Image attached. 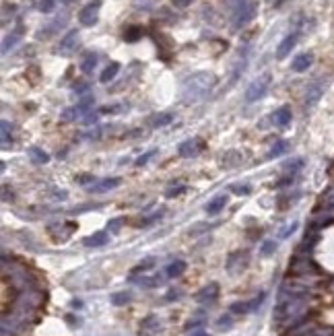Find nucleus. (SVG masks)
I'll return each mask as SVG.
<instances>
[{
  "instance_id": "18",
  "label": "nucleus",
  "mask_w": 334,
  "mask_h": 336,
  "mask_svg": "<svg viewBox=\"0 0 334 336\" xmlns=\"http://www.w3.org/2000/svg\"><path fill=\"white\" fill-rule=\"evenodd\" d=\"M107 242H109L107 231H97V233H93V235H89V237L85 239V246H89V248H101V246H105Z\"/></svg>"
},
{
  "instance_id": "17",
  "label": "nucleus",
  "mask_w": 334,
  "mask_h": 336,
  "mask_svg": "<svg viewBox=\"0 0 334 336\" xmlns=\"http://www.w3.org/2000/svg\"><path fill=\"white\" fill-rule=\"evenodd\" d=\"M291 118H293V116H291V109H289L287 105H285V107H281V109H276L274 114H272L274 124H276V126H283V128L291 124Z\"/></svg>"
},
{
  "instance_id": "30",
  "label": "nucleus",
  "mask_w": 334,
  "mask_h": 336,
  "mask_svg": "<svg viewBox=\"0 0 334 336\" xmlns=\"http://www.w3.org/2000/svg\"><path fill=\"white\" fill-rule=\"evenodd\" d=\"M155 266V258H147L145 262H140L134 270H132V274H136V272H145V270H149V268H153Z\"/></svg>"
},
{
  "instance_id": "34",
  "label": "nucleus",
  "mask_w": 334,
  "mask_h": 336,
  "mask_svg": "<svg viewBox=\"0 0 334 336\" xmlns=\"http://www.w3.org/2000/svg\"><path fill=\"white\" fill-rule=\"evenodd\" d=\"M231 190H233V192H235L237 196H248V194L252 192V188H250L248 184H242V186H233Z\"/></svg>"
},
{
  "instance_id": "2",
  "label": "nucleus",
  "mask_w": 334,
  "mask_h": 336,
  "mask_svg": "<svg viewBox=\"0 0 334 336\" xmlns=\"http://www.w3.org/2000/svg\"><path fill=\"white\" fill-rule=\"evenodd\" d=\"M258 13V5L254 3V0H242V3L237 5L235 13H233V27L235 29H242L246 27Z\"/></svg>"
},
{
  "instance_id": "46",
  "label": "nucleus",
  "mask_w": 334,
  "mask_h": 336,
  "mask_svg": "<svg viewBox=\"0 0 334 336\" xmlns=\"http://www.w3.org/2000/svg\"><path fill=\"white\" fill-rule=\"evenodd\" d=\"M62 5H70V3H75V0H60Z\"/></svg>"
},
{
  "instance_id": "28",
  "label": "nucleus",
  "mask_w": 334,
  "mask_h": 336,
  "mask_svg": "<svg viewBox=\"0 0 334 336\" xmlns=\"http://www.w3.org/2000/svg\"><path fill=\"white\" fill-rule=\"evenodd\" d=\"M285 151H287V142H285V140L276 142V145L270 149V153H268V159H272V157H278V155H283Z\"/></svg>"
},
{
  "instance_id": "41",
  "label": "nucleus",
  "mask_w": 334,
  "mask_h": 336,
  "mask_svg": "<svg viewBox=\"0 0 334 336\" xmlns=\"http://www.w3.org/2000/svg\"><path fill=\"white\" fill-rule=\"evenodd\" d=\"M231 326V318H221L219 320V328H229Z\"/></svg>"
},
{
  "instance_id": "3",
  "label": "nucleus",
  "mask_w": 334,
  "mask_h": 336,
  "mask_svg": "<svg viewBox=\"0 0 334 336\" xmlns=\"http://www.w3.org/2000/svg\"><path fill=\"white\" fill-rule=\"evenodd\" d=\"M268 87H270V75H262V77H258V79L252 81L250 87L246 89V101H248V103H254V101L262 99V97L266 95Z\"/></svg>"
},
{
  "instance_id": "1",
  "label": "nucleus",
  "mask_w": 334,
  "mask_h": 336,
  "mask_svg": "<svg viewBox=\"0 0 334 336\" xmlns=\"http://www.w3.org/2000/svg\"><path fill=\"white\" fill-rule=\"evenodd\" d=\"M217 85V77L210 73H196L184 81V97L190 101H196L204 97L212 87Z\"/></svg>"
},
{
  "instance_id": "6",
  "label": "nucleus",
  "mask_w": 334,
  "mask_h": 336,
  "mask_svg": "<svg viewBox=\"0 0 334 336\" xmlns=\"http://www.w3.org/2000/svg\"><path fill=\"white\" fill-rule=\"evenodd\" d=\"M326 85H328V79H318V81H314V83L307 87V93H305V107H314V105L320 101V97H322Z\"/></svg>"
},
{
  "instance_id": "11",
  "label": "nucleus",
  "mask_w": 334,
  "mask_h": 336,
  "mask_svg": "<svg viewBox=\"0 0 334 336\" xmlns=\"http://www.w3.org/2000/svg\"><path fill=\"white\" fill-rule=\"evenodd\" d=\"M297 33H291V35H287L281 43H278V47H276V58L278 60H283V58H287V56L291 54V50L297 45Z\"/></svg>"
},
{
  "instance_id": "4",
  "label": "nucleus",
  "mask_w": 334,
  "mask_h": 336,
  "mask_svg": "<svg viewBox=\"0 0 334 336\" xmlns=\"http://www.w3.org/2000/svg\"><path fill=\"white\" fill-rule=\"evenodd\" d=\"M99 9H101V0H93V3H89L81 13H79V21L81 25L85 27H93L99 19Z\"/></svg>"
},
{
  "instance_id": "25",
  "label": "nucleus",
  "mask_w": 334,
  "mask_h": 336,
  "mask_svg": "<svg viewBox=\"0 0 334 336\" xmlns=\"http://www.w3.org/2000/svg\"><path fill=\"white\" fill-rule=\"evenodd\" d=\"M172 120H174L172 114H157V116H153L151 124H153V128H163L167 124H172Z\"/></svg>"
},
{
  "instance_id": "14",
  "label": "nucleus",
  "mask_w": 334,
  "mask_h": 336,
  "mask_svg": "<svg viewBox=\"0 0 334 336\" xmlns=\"http://www.w3.org/2000/svg\"><path fill=\"white\" fill-rule=\"evenodd\" d=\"M312 62H314V54H312V52H303V54L295 56V60H293L291 68H293L295 73H305V70L312 66Z\"/></svg>"
},
{
  "instance_id": "27",
  "label": "nucleus",
  "mask_w": 334,
  "mask_h": 336,
  "mask_svg": "<svg viewBox=\"0 0 334 336\" xmlns=\"http://www.w3.org/2000/svg\"><path fill=\"white\" fill-rule=\"evenodd\" d=\"M9 142H13V136H11V124L7 120H3V147L7 149Z\"/></svg>"
},
{
  "instance_id": "8",
  "label": "nucleus",
  "mask_w": 334,
  "mask_h": 336,
  "mask_svg": "<svg viewBox=\"0 0 334 336\" xmlns=\"http://www.w3.org/2000/svg\"><path fill=\"white\" fill-rule=\"evenodd\" d=\"M202 151H204V142H202V138H188V140H184V142L178 147L180 157H186V159L196 157V155L202 153Z\"/></svg>"
},
{
  "instance_id": "20",
  "label": "nucleus",
  "mask_w": 334,
  "mask_h": 336,
  "mask_svg": "<svg viewBox=\"0 0 334 336\" xmlns=\"http://www.w3.org/2000/svg\"><path fill=\"white\" fill-rule=\"evenodd\" d=\"M120 186V180L118 178H107V180H101L99 184H95V186H91L89 190L91 192H107V190H114V188H118Z\"/></svg>"
},
{
  "instance_id": "39",
  "label": "nucleus",
  "mask_w": 334,
  "mask_h": 336,
  "mask_svg": "<svg viewBox=\"0 0 334 336\" xmlns=\"http://www.w3.org/2000/svg\"><path fill=\"white\" fill-rule=\"evenodd\" d=\"M120 111V105H111V107H101V114H116Z\"/></svg>"
},
{
  "instance_id": "12",
  "label": "nucleus",
  "mask_w": 334,
  "mask_h": 336,
  "mask_svg": "<svg viewBox=\"0 0 334 336\" xmlns=\"http://www.w3.org/2000/svg\"><path fill=\"white\" fill-rule=\"evenodd\" d=\"M217 297H219V285L217 283H210V285L202 287L196 293V301L198 303H212V301H217Z\"/></svg>"
},
{
  "instance_id": "35",
  "label": "nucleus",
  "mask_w": 334,
  "mask_h": 336,
  "mask_svg": "<svg viewBox=\"0 0 334 336\" xmlns=\"http://www.w3.org/2000/svg\"><path fill=\"white\" fill-rule=\"evenodd\" d=\"M186 192V186H178V188H170L165 192V196L167 198H174V196H180V194H184Z\"/></svg>"
},
{
  "instance_id": "42",
  "label": "nucleus",
  "mask_w": 334,
  "mask_h": 336,
  "mask_svg": "<svg viewBox=\"0 0 334 336\" xmlns=\"http://www.w3.org/2000/svg\"><path fill=\"white\" fill-rule=\"evenodd\" d=\"M178 297H180L178 291H170V293H167V301H174V299H178Z\"/></svg>"
},
{
  "instance_id": "44",
  "label": "nucleus",
  "mask_w": 334,
  "mask_h": 336,
  "mask_svg": "<svg viewBox=\"0 0 334 336\" xmlns=\"http://www.w3.org/2000/svg\"><path fill=\"white\" fill-rule=\"evenodd\" d=\"M75 89H77V91H85V89H87V85H85V83H79Z\"/></svg>"
},
{
  "instance_id": "21",
  "label": "nucleus",
  "mask_w": 334,
  "mask_h": 336,
  "mask_svg": "<svg viewBox=\"0 0 334 336\" xmlns=\"http://www.w3.org/2000/svg\"><path fill=\"white\" fill-rule=\"evenodd\" d=\"M27 153H29L31 161H33V163H37V165H43V163H47V161H50V155H47L45 151H41L39 147H29V149H27Z\"/></svg>"
},
{
  "instance_id": "22",
  "label": "nucleus",
  "mask_w": 334,
  "mask_h": 336,
  "mask_svg": "<svg viewBox=\"0 0 334 336\" xmlns=\"http://www.w3.org/2000/svg\"><path fill=\"white\" fill-rule=\"evenodd\" d=\"M118 73H120V64H118V62H111V64H107L105 70L101 73L99 81H101V83H109V81H114V79H116Z\"/></svg>"
},
{
  "instance_id": "23",
  "label": "nucleus",
  "mask_w": 334,
  "mask_h": 336,
  "mask_svg": "<svg viewBox=\"0 0 334 336\" xmlns=\"http://www.w3.org/2000/svg\"><path fill=\"white\" fill-rule=\"evenodd\" d=\"M186 272V262L184 260H174L170 266H167V276L170 278H178Z\"/></svg>"
},
{
  "instance_id": "32",
  "label": "nucleus",
  "mask_w": 334,
  "mask_h": 336,
  "mask_svg": "<svg viewBox=\"0 0 334 336\" xmlns=\"http://www.w3.org/2000/svg\"><path fill=\"white\" fill-rule=\"evenodd\" d=\"M56 7V0H39V11L41 13H52Z\"/></svg>"
},
{
  "instance_id": "36",
  "label": "nucleus",
  "mask_w": 334,
  "mask_h": 336,
  "mask_svg": "<svg viewBox=\"0 0 334 336\" xmlns=\"http://www.w3.org/2000/svg\"><path fill=\"white\" fill-rule=\"evenodd\" d=\"M153 155H157V151H155V149H153V151H149V153H145V155H140V157L136 159V165H145V163H149V159H151Z\"/></svg>"
},
{
  "instance_id": "40",
  "label": "nucleus",
  "mask_w": 334,
  "mask_h": 336,
  "mask_svg": "<svg viewBox=\"0 0 334 336\" xmlns=\"http://www.w3.org/2000/svg\"><path fill=\"white\" fill-rule=\"evenodd\" d=\"M303 165V161L299 159V161H293V163H285V170H297V167H301Z\"/></svg>"
},
{
  "instance_id": "10",
  "label": "nucleus",
  "mask_w": 334,
  "mask_h": 336,
  "mask_svg": "<svg viewBox=\"0 0 334 336\" xmlns=\"http://www.w3.org/2000/svg\"><path fill=\"white\" fill-rule=\"evenodd\" d=\"M289 272H293V274H309V272H320V268L312 260H307V258H295L291 268H289Z\"/></svg>"
},
{
  "instance_id": "16",
  "label": "nucleus",
  "mask_w": 334,
  "mask_h": 336,
  "mask_svg": "<svg viewBox=\"0 0 334 336\" xmlns=\"http://www.w3.org/2000/svg\"><path fill=\"white\" fill-rule=\"evenodd\" d=\"M225 206H227V196L221 194V196H214L212 200H208L206 206H204V210H206V214H219Z\"/></svg>"
},
{
  "instance_id": "24",
  "label": "nucleus",
  "mask_w": 334,
  "mask_h": 336,
  "mask_svg": "<svg viewBox=\"0 0 334 336\" xmlns=\"http://www.w3.org/2000/svg\"><path fill=\"white\" fill-rule=\"evenodd\" d=\"M142 37V27H138V25H130L126 31H124V41H128V43H134V41H138Z\"/></svg>"
},
{
  "instance_id": "31",
  "label": "nucleus",
  "mask_w": 334,
  "mask_h": 336,
  "mask_svg": "<svg viewBox=\"0 0 334 336\" xmlns=\"http://www.w3.org/2000/svg\"><path fill=\"white\" fill-rule=\"evenodd\" d=\"M297 227H299V223H297V221H293V223H291V225H287V227H285V229L281 231V235H278V237H281V239H285V237H289L291 233H295V231H297Z\"/></svg>"
},
{
  "instance_id": "9",
  "label": "nucleus",
  "mask_w": 334,
  "mask_h": 336,
  "mask_svg": "<svg viewBox=\"0 0 334 336\" xmlns=\"http://www.w3.org/2000/svg\"><path fill=\"white\" fill-rule=\"evenodd\" d=\"M264 297H266V293H260V295L254 297L252 301H240V303H233V305H231V311H233V314H250V311H256V309L262 305Z\"/></svg>"
},
{
  "instance_id": "38",
  "label": "nucleus",
  "mask_w": 334,
  "mask_h": 336,
  "mask_svg": "<svg viewBox=\"0 0 334 336\" xmlns=\"http://www.w3.org/2000/svg\"><path fill=\"white\" fill-rule=\"evenodd\" d=\"M174 3V7H178V9H186V7H190L194 0H172Z\"/></svg>"
},
{
  "instance_id": "29",
  "label": "nucleus",
  "mask_w": 334,
  "mask_h": 336,
  "mask_svg": "<svg viewBox=\"0 0 334 336\" xmlns=\"http://www.w3.org/2000/svg\"><path fill=\"white\" fill-rule=\"evenodd\" d=\"M122 223H124V219H122V217H118V219H111V221L107 223V231H109V233H118V231H120V227H122Z\"/></svg>"
},
{
  "instance_id": "26",
  "label": "nucleus",
  "mask_w": 334,
  "mask_h": 336,
  "mask_svg": "<svg viewBox=\"0 0 334 336\" xmlns=\"http://www.w3.org/2000/svg\"><path fill=\"white\" fill-rule=\"evenodd\" d=\"M130 299H132V295H130L128 291H122V293L111 295V303H114V305H124V303H128Z\"/></svg>"
},
{
  "instance_id": "5",
  "label": "nucleus",
  "mask_w": 334,
  "mask_h": 336,
  "mask_svg": "<svg viewBox=\"0 0 334 336\" xmlns=\"http://www.w3.org/2000/svg\"><path fill=\"white\" fill-rule=\"evenodd\" d=\"M77 47H79V31L73 29V31H68V33L60 39V45L56 47V54H60V56H70L73 52H77Z\"/></svg>"
},
{
  "instance_id": "37",
  "label": "nucleus",
  "mask_w": 334,
  "mask_h": 336,
  "mask_svg": "<svg viewBox=\"0 0 334 336\" xmlns=\"http://www.w3.org/2000/svg\"><path fill=\"white\" fill-rule=\"evenodd\" d=\"M91 182H95V176H91V174L77 176V184H91Z\"/></svg>"
},
{
  "instance_id": "43",
  "label": "nucleus",
  "mask_w": 334,
  "mask_h": 336,
  "mask_svg": "<svg viewBox=\"0 0 334 336\" xmlns=\"http://www.w3.org/2000/svg\"><path fill=\"white\" fill-rule=\"evenodd\" d=\"M190 336H208V334H206L204 330H192V334H190Z\"/></svg>"
},
{
  "instance_id": "13",
  "label": "nucleus",
  "mask_w": 334,
  "mask_h": 336,
  "mask_svg": "<svg viewBox=\"0 0 334 336\" xmlns=\"http://www.w3.org/2000/svg\"><path fill=\"white\" fill-rule=\"evenodd\" d=\"M159 330H161V322H159L157 316H147L140 322V334L142 336H155Z\"/></svg>"
},
{
  "instance_id": "33",
  "label": "nucleus",
  "mask_w": 334,
  "mask_h": 336,
  "mask_svg": "<svg viewBox=\"0 0 334 336\" xmlns=\"http://www.w3.org/2000/svg\"><path fill=\"white\" fill-rule=\"evenodd\" d=\"M274 250H276V242H272V239H270V242H264V246H262V250H260V252H262V256H270Z\"/></svg>"
},
{
  "instance_id": "7",
  "label": "nucleus",
  "mask_w": 334,
  "mask_h": 336,
  "mask_svg": "<svg viewBox=\"0 0 334 336\" xmlns=\"http://www.w3.org/2000/svg\"><path fill=\"white\" fill-rule=\"evenodd\" d=\"M248 262H250L248 252H246V250H244V252L237 250V252H233V254L227 258V264H225V266H227V270H229L231 274H240V272L248 266Z\"/></svg>"
},
{
  "instance_id": "15",
  "label": "nucleus",
  "mask_w": 334,
  "mask_h": 336,
  "mask_svg": "<svg viewBox=\"0 0 334 336\" xmlns=\"http://www.w3.org/2000/svg\"><path fill=\"white\" fill-rule=\"evenodd\" d=\"M23 33H25V27L23 25H17L7 37H5V41H3V54H7L11 47H15L17 45V41H21V37H23Z\"/></svg>"
},
{
  "instance_id": "19",
  "label": "nucleus",
  "mask_w": 334,
  "mask_h": 336,
  "mask_svg": "<svg viewBox=\"0 0 334 336\" xmlns=\"http://www.w3.org/2000/svg\"><path fill=\"white\" fill-rule=\"evenodd\" d=\"M95 66H97V54H95V52H87V54L83 56V60H81V70H83L85 75H91Z\"/></svg>"
},
{
  "instance_id": "45",
  "label": "nucleus",
  "mask_w": 334,
  "mask_h": 336,
  "mask_svg": "<svg viewBox=\"0 0 334 336\" xmlns=\"http://www.w3.org/2000/svg\"><path fill=\"white\" fill-rule=\"evenodd\" d=\"M283 3H285V0H272V5H274V7H281Z\"/></svg>"
}]
</instances>
